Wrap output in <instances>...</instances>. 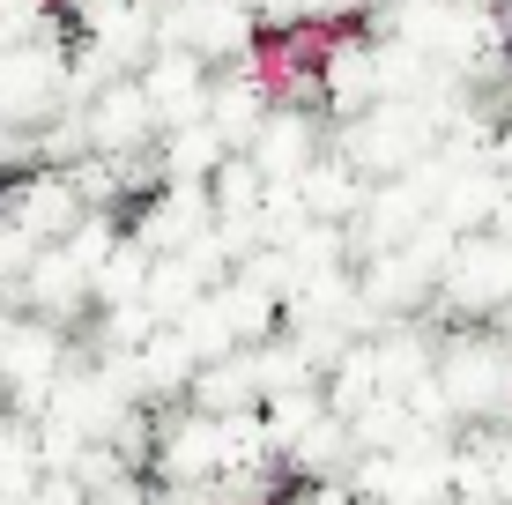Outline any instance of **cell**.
I'll list each match as a JSON object with an SVG mask.
<instances>
[{
    "label": "cell",
    "mask_w": 512,
    "mask_h": 505,
    "mask_svg": "<svg viewBox=\"0 0 512 505\" xmlns=\"http://www.w3.org/2000/svg\"><path fill=\"white\" fill-rule=\"evenodd\" d=\"M505 82H512V45H505Z\"/></svg>",
    "instance_id": "cell-3"
},
{
    "label": "cell",
    "mask_w": 512,
    "mask_h": 505,
    "mask_svg": "<svg viewBox=\"0 0 512 505\" xmlns=\"http://www.w3.org/2000/svg\"><path fill=\"white\" fill-rule=\"evenodd\" d=\"M52 97H60V60L38 45H8L0 52V119H15V127H38L52 112Z\"/></svg>",
    "instance_id": "cell-1"
},
{
    "label": "cell",
    "mask_w": 512,
    "mask_h": 505,
    "mask_svg": "<svg viewBox=\"0 0 512 505\" xmlns=\"http://www.w3.org/2000/svg\"><path fill=\"white\" fill-rule=\"evenodd\" d=\"M90 142L104 156H134V149L164 142V134H156L149 97H141V82H104V97L90 104Z\"/></svg>",
    "instance_id": "cell-2"
}]
</instances>
